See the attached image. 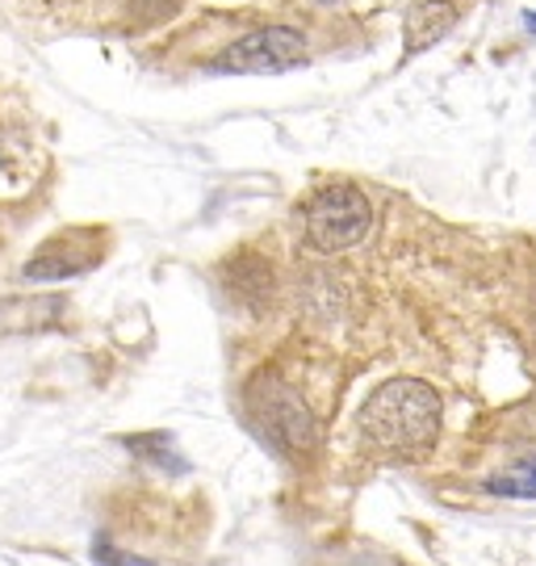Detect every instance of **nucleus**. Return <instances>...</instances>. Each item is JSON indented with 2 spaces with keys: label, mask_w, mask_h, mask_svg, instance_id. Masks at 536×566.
I'll list each match as a JSON object with an SVG mask.
<instances>
[{
  "label": "nucleus",
  "mask_w": 536,
  "mask_h": 566,
  "mask_svg": "<svg viewBox=\"0 0 536 566\" xmlns=\"http://www.w3.org/2000/svg\"><path fill=\"white\" fill-rule=\"evenodd\" d=\"M486 491H495V495H512V500H536V458H524L519 465L495 474V479L486 483Z\"/></svg>",
  "instance_id": "nucleus-7"
},
{
  "label": "nucleus",
  "mask_w": 536,
  "mask_h": 566,
  "mask_svg": "<svg viewBox=\"0 0 536 566\" xmlns=\"http://www.w3.org/2000/svg\"><path fill=\"white\" fill-rule=\"evenodd\" d=\"M453 25H458V4L453 0H416L411 13H407V51H402V60H416L419 51L437 46Z\"/></svg>",
  "instance_id": "nucleus-5"
},
{
  "label": "nucleus",
  "mask_w": 536,
  "mask_h": 566,
  "mask_svg": "<svg viewBox=\"0 0 536 566\" xmlns=\"http://www.w3.org/2000/svg\"><path fill=\"white\" fill-rule=\"evenodd\" d=\"M93 261H97V248L80 243V231H72V235H55L46 243L39 256L25 264V277H67V273L88 269Z\"/></svg>",
  "instance_id": "nucleus-6"
},
{
  "label": "nucleus",
  "mask_w": 536,
  "mask_h": 566,
  "mask_svg": "<svg viewBox=\"0 0 536 566\" xmlns=\"http://www.w3.org/2000/svg\"><path fill=\"white\" fill-rule=\"evenodd\" d=\"M97 566H156L147 563V558H135V554H126V549H114L109 542H97Z\"/></svg>",
  "instance_id": "nucleus-8"
},
{
  "label": "nucleus",
  "mask_w": 536,
  "mask_h": 566,
  "mask_svg": "<svg viewBox=\"0 0 536 566\" xmlns=\"http://www.w3.org/2000/svg\"><path fill=\"white\" fill-rule=\"evenodd\" d=\"M360 432L381 453H428L440 437V395L419 378H390L360 407Z\"/></svg>",
  "instance_id": "nucleus-1"
},
{
  "label": "nucleus",
  "mask_w": 536,
  "mask_h": 566,
  "mask_svg": "<svg viewBox=\"0 0 536 566\" xmlns=\"http://www.w3.org/2000/svg\"><path fill=\"white\" fill-rule=\"evenodd\" d=\"M248 403H252L256 420L277 446L294 449V453H311L318 446V424L311 407L302 403L298 390L281 382L277 374H260L248 390Z\"/></svg>",
  "instance_id": "nucleus-3"
},
{
  "label": "nucleus",
  "mask_w": 536,
  "mask_h": 566,
  "mask_svg": "<svg viewBox=\"0 0 536 566\" xmlns=\"http://www.w3.org/2000/svg\"><path fill=\"white\" fill-rule=\"evenodd\" d=\"M374 227V206L357 185H327L306 202V240L318 252H348Z\"/></svg>",
  "instance_id": "nucleus-2"
},
{
  "label": "nucleus",
  "mask_w": 536,
  "mask_h": 566,
  "mask_svg": "<svg viewBox=\"0 0 536 566\" xmlns=\"http://www.w3.org/2000/svg\"><path fill=\"white\" fill-rule=\"evenodd\" d=\"M306 34L294 25H269L256 30L248 39H239L235 46H227L219 55L222 72H285L306 63Z\"/></svg>",
  "instance_id": "nucleus-4"
}]
</instances>
